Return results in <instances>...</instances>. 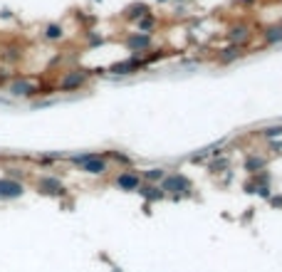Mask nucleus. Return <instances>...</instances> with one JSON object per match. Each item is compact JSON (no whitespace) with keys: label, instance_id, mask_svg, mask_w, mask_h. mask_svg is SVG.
Listing matches in <instances>:
<instances>
[{"label":"nucleus","instance_id":"nucleus-1","mask_svg":"<svg viewBox=\"0 0 282 272\" xmlns=\"http://www.w3.org/2000/svg\"><path fill=\"white\" fill-rule=\"evenodd\" d=\"M25 193V186L20 181H15L10 176H3L0 178V201H15Z\"/></svg>","mask_w":282,"mask_h":272},{"label":"nucleus","instance_id":"nucleus-13","mask_svg":"<svg viewBox=\"0 0 282 272\" xmlns=\"http://www.w3.org/2000/svg\"><path fill=\"white\" fill-rule=\"evenodd\" d=\"M248 37H250V32H248V30H245V28H235V30H233V32H230V40H233V43H240V40H248Z\"/></svg>","mask_w":282,"mask_h":272},{"label":"nucleus","instance_id":"nucleus-2","mask_svg":"<svg viewBox=\"0 0 282 272\" xmlns=\"http://www.w3.org/2000/svg\"><path fill=\"white\" fill-rule=\"evenodd\" d=\"M164 188L166 191H171V193H178V196H186L188 191H191V183H188V178H184V176H169L166 181H164Z\"/></svg>","mask_w":282,"mask_h":272},{"label":"nucleus","instance_id":"nucleus-15","mask_svg":"<svg viewBox=\"0 0 282 272\" xmlns=\"http://www.w3.org/2000/svg\"><path fill=\"white\" fill-rule=\"evenodd\" d=\"M263 166H265V161H263V158H250V161L245 163V169H248V171H257V169H263Z\"/></svg>","mask_w":282,"mask_h":272},{"label":"nucleus","instance_id":"nucleus-5","mask_svg":"<svg viewBox=\"0 0 282 272\" xmlns=\"http://www.w3.org/2000/svg\"><path fill=\"white\" fill-rule=\"evenodd\" d=\"M82 82H85V74L82 72H72V74H65V79L59 82V87L67 92V89H77Z\"/></svg>","mask_w":282,"mask_h":272},{"label":"nucleus","instance_id":"nucleus-12","mask_svg":"<svg viewBox=\"0 0 282 272\" xmlns=\"http://www.w3.org/2000/svg\"><path fill=\"white\" fill-rule=\"evenodd\" d=\"M141 15H149V8H146V5H131V8H129V17H131V20H136Z\"/></svg>","mask_w":282,"mask_h":272},{"label":"nucleus","instance_id":"nucleus-20","mask_svg":"<svg viewBox=\"0 0 282 272\" xmlns=\"http://www.w3.org/2000/svg\"><path fill=\"white\" fill-rule=\"evenodd\" d=\"M161 3H164V0H161Z\"/></svg>","mask_w":282,"mask_h":272},{"label":"nucleus","instance_id":"nucleus-14","mask_svg":"<svg viewBox=\"0 0 282 272\" xmlns=\"http://www.w3.org/2000/svg\"><path fill=\"white\" fill-rule=\"evenodd\" d=\"M141 193H144L146 198H151V201H158V198H164V193H161V191H158L156 186H146L144 191H141Z\"/></svg>","mask_w":282,"mask_h":272},{"label":"nucleus","instance_id":"nucleus-10","mask_svg":"<svg viewBox=\"0 0 282 272\" xmlns=\"http://www.w3.org/2000/svg\"><path fill=\"white\" fill-rule=\"evenodd\" d=\"M139 67V62H122V65H116L112 72H116V74H127V72H134Z\"/></svg>","mask_w":282,"mask_h":272},{"label":"nucleus","instance_id":"nucleus-3","mask_svg":"<svg viewBox=\"0 0 282 272\" xmlns=\"http://www.w3.org/2000/svg\"><path fill=\"white\" fill-rule=\"evenodd\" d=\"M8 92H10V97H32V94H37V87L30 85L28 79H15L8 87Z\"/></svg>","mask_w":282,"mask_h":272},{"label":"nucleus","instance_id":"nucleus-8","mask_svg":"<svg viewBox=\"0 0 282 272\" xmlns=\"http://www.w3.org/2000/svg\"><path fill=\"white\" fill-rule=\"evenodd\" d=\"M149 35H131L129 37V47H134V50H144V47H149Z\"/></svg>","mask_w":282,"mask_h":272},{"label":"nucleus","instance_id":"nucleus-7","mask_svg":"<svg viewBox=\"0 0 282 272\" xmlns=\"http://www.w3.org/2000/svg\"><path fill=\"white\" fill-rule=\"evenodd\" d=\"M85 171H87V173H94V176H97V173L107 171V163H104V158H99L97 154H94L92 158H87V161H85Z\"/></svg>","mask_w":282,"mask_h":272},{"label":"nucleus","instance_id":"nucleus-6","mask_svg":"<svg viewBox=\"0 0 282 272\" xmlns=\"http://www.w3.org/2000/svg\"><path fill=\"white\" fill-rule=\"evenodd\" d=\"M116 183L124 188V191H136V188H139V176H136V173H122V176L116 178Z\"/></svg>","mask_w":282,"mask_h":272},{"label":"nucleus","instance_id":"nucleus-19","mask_svg":"<svg viewBox=\"0 0 282 272\" xmlns=\"http://www.w3.org/2000/svg\"><path fill=\"white\" fill-rule=\"evenodd\" d=\"M0 104H5V99H3V97H0Z\"/></svg>","mask_w":282,"mask_h":272},{"label":"nucleus","instance_id":"nucleus-9","mask_svg":"<svg viewBox=\"0 0 282 272\" xmlns=\"http://www.w3.org/2000/svg\"><path fill=\"white\" fill-rule=\"evenodd\" d=\"M45 37H47V40H59V37H62V28L55 25V23L47 25V28H45Z\"/></svg>","mask_w":282,"mask_h":272},{"label":"nucleus","instance_id":"nucleus-17","mask_svg":"<svg viewBox=\"0 0 282 272\" xmlns=\"http://www.w3.org/2000/svg\"><path fill=\"white\" fill-rule=\"evenodd\" d=\"M146 178L158 181V178H164V171H161V169H151V171H146Z\"/></svg>","mask_w":282,"mask_h":272},{"label":"nucleus","instance_id":"nucleus-18","mask_svg":"<svg viewBox=\"0 0 282 272\" xmlns=\"http://www.w3.org/2000/svg\"><path fill=\"white\" fill-rule=\"evenodd\" d=\"M265 134H268V136H280V134H282V127H275V129H268V131H265Z\"/></svg>","mask_w":282,"mask_h":272},{"label":"nucleus","instance_id":"nucleus-16","mask_svg":"<svg viewBox=\"0 0 282 272\" xmlns=\"http://www.w3.org/2000/svg\"><path fill=\"white\" fill-rule=\"evenodd\" d=\"M139 28L144 30V32H146V30H151V28H154V17H151V15H144V17H141V23H139Z\"/></svg>","mask_w":282,"mask_h":272},{"label":"nucleus","instance_id":"nucleus-4","mask_svg":"<svg viewBox=\"0 0 282 272\" xmlns=\"http://www.w3.org/2000/svg\"><path fill=\"white\" fill-rule=\"evenodd\" d=\"M37 191H40V193H47V196H59V193L65 191V186H62L57 178H52V176H45V178L37 181Z\"/></svg>","mask_w":282,"mask_h":272},{"label":"nucleus","instance_id":"nucleus-11","mask_svg":"<svg viewBox=\"0 0 282 272\" xmlns=\"http://www.w3.org/2000/svg\"><path fill=\"white\" fill-rule=\"evenodd\" d=\"M265 40L268 43H282V28H270L265 32Z\"/></svg>","mask_w":282,"mask_h":272}]
</instances>
